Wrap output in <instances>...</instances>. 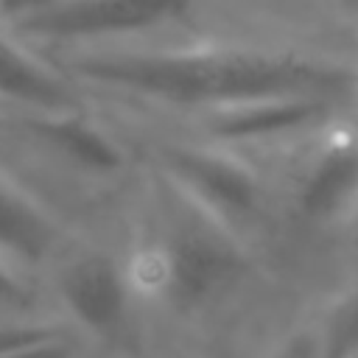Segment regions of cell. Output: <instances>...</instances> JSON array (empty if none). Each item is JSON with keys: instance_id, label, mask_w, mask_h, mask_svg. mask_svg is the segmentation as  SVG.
Segmentation results:
<instances>
[{"instance_id": "cell-4", "label": "cell", "mask_w": 358, "mask_h": 358, "mask_svg": "<svg viewBox=\"0 0 358 358\" xmlns=\"http://www.w3.org/2000/svg\"><path fill=\"white\" fill-rule=\"evenodd\" d=\"M42 282L50 310L98 352H159L131 274L126 232L73 238L48 266Z\"/></svg>"}, {"instance_id": "cell-11", "label": "cell", "mask_w": 358, "mask_h": 358, "mask_svg": "<svg viewBox=\"0 0 358 358\" xmlns=\"http://www.w3.org/2000/svg\"><path fill=\"white\" fill-rule=\"evenodd\" d=\"M25 313H53L39 274L0 255V319Z\"/></svg>"}, {"instance_id": "cell-12", "label": "cell", "mask_w": 358, "mask_h": 358, "mask_svg": "<svg viewBox=\"0 0 358 358\" xmlns=\"http://www.w3.org/2000/svg\"><path fill=\"white\" fill-rule=\"evenodd\" d=\"M62 336H76L56 313H25L0 319V358L48 344Z\"/></svg>"}, {"instance_id": "cell-7", "label": "cell", "mask_w": 358, "mask_h": 358, "mask_svg": "<svg viewBox=\"0 0 358 358\" xmlns=\"http://www.w3.org/2000/svg\"><path fill=\"white\" fill-rule=\"evenodd\" d=\"M62 215H56L28 185L0 165V255L11 263L45 274L62 249L78 238Z\"/></svg>"}, {"instance_id": "cell-2", "label": "cell", "mask_w": 358, "mask_h": 358, "mask_svg": "<svg viewBox=\"0 0 358 358\" xmlns=\"http://www.w3.org/2000/svg\"><path fill=\"white\" fill-rule=\"evenodd\" d=\"M126 249L154 341L168 352L193 355L215 336L305 299L260 252L148 165Z\"/></svg>"}, {"instance_id": "cell-15", "label": "cell", "mask_w": 358, "mask_h": 358, "mask_svg": "<svg viewBox=\"0 0 358 358\" xmlns=\"http://www.w3.org/2000/svg\"><path fill=\"white\" fill-rule=\"evenodd\" d=\"M350 268H358V221H355V227L350 229V235H347V241H344V246H341V252H338L336 280H338L344 271H350Z\"/></svg>"}, {"instance_id": "cell-6", "label": "cell", "mask_w": 358, "mask_h": 358, "mask_svg": "<svg viewBox=\"0 0 358 358\" xmlns=\"http://www.w3.org/2000/svg\"><path fill=\"white\" fill-rule=\"evenodd\" d=\"M350 112H358V103L344 98L280 95V98H263V101H249L227 109L201 112L182 120H154V117H140V120H151V123L185 131L199 140L243 151L249 157L274 159L308 143L310 137H316L319 131H324L330 123H336Z\"/></svg>"}, {"instance_id": "cell-10", "label": "cell", "mask_w": 358, "mask_h": 358, "mask_svg": "<svg viewBox=\"0 0 358 358\" xmlns=\"http://www.w3.org/2000/svg\"><path fill=\"white\" fill-rule=\"evenodd\" d=\"M255 358H322L310 313V296L294 302L266 333Z\"/></svg>"}, {"instance_id": "cell-3", "label": "cell", "mask_w": 358, "mask_h": 358, "mask_svg": "<svg viewBox=\"0 0 358 358\" xmlns=\"http://www.w3.org/2000/svg\"><path fill=\"white\" fill-rule=\"evenodd\" d=\"M109 112L129 126L151 171L201 204L213 218L260 252L282 277L280 199L266 159L115 109Z\"/></svg>"}, {"instance_id": "cell-1", "label": "cell", "mask_w": 358, "mask_h": 358, "mask_svg": "<svg viewBox=\"0 0 358 358\" xmlns=\"http://www.w3.org/2000/svg\"><path fill=\"white\" fill-rule=\"evenodd\" d=\"M53 62L92 103L154 120L280 95L358 103V39L213 31L173 42L76 50Z\"/></svg>"}, {"instance_id": "cell-9", "label": "cell", "mask_w": 358, "mask_h": 358, "mask_svg": "<svg viewBox=\"0 0 358 358\" xmlns=\"http://www.w3.org/2000/svg\"><path fill=\"white\" fill-rule=\"evenodd\" d=\"M322 358H358V268L310 296Z\"/></svg>"}, {"instance_id": "cell-5", "label": "cell", "mask_w": 358, "mask_h": 358, "mask_svg": "<svg viewBox=\"0 0 358 358\" xmlns=\"http://www.w3.org/2000/svg\"><path fill=\"white\" fill-rule=\"evenodd\" d=\"M204 14V0H56L8 31L53 59L213 34L201 28Z\"/></svg>"}, {"instance_id": "cell-14", "label": "cell", "mask_w": 358, "mask_h": 358, "mask_svg": "<svg viewBox=\"0 0 358 358\" xmlns=\"http://www.w3.org/2000/svg\"><path fill=\"white\" fill-rule=\"evenodd\" d=\"M3 358H109V355L98 352L95 347L81 341L78 336H62V338H53L48 344H39V347H31L22 352H11Z\"/></svg>"}, {"instance_id": "cell-8", "label": "cell", "mask_w": 358, "mask_h": 358, "mask_svg": "<svg viewBox=\"0 0 358 358\" xmlns=\"http://www.w3.org/2000/svg\"><path fill=\"white\" fill-rule=\"evenodd\" d=\"M87 103L90 98L53 59L0 25V106L67 112Z\"/></svg>"}, {"instance_id": "cell-16", "label": "cell", "mask_w": 358, "mask_h": 358, "mask_svg": "<svg viewBox=\"0 0 358 358\" xmlns=\"http://www.w3.org/2000/svg\"><path fill=\"white\" fill-rule=\"evenodd\" d=\"M196 355V352H193ZM193 355H185V352H143V355H109V358H193Z\"/></svg>"}, {"instance_id": "cell-13", "label": "cell", "mask_w": 358, "mask_h": 358, "mask_svg": "<svg viewBox=\"0 0 358 358\" xmlns=\"http://www.w3.org/2000/svg\"><path fill=\"white\" fill-rule=\"evenodd\" d=\"M296 302H299V299H296ZM291 305H294V302H291ZM291 305H285V308H280V310H274V313H268V316H260V319H255V322H246V324H241V327H232V330L215 336V338L207 341L201 350H196L193 358H255V355H257V347L263 344V338H266V333L271 330V324H274Z\"/></svg>"}]
</instances>
